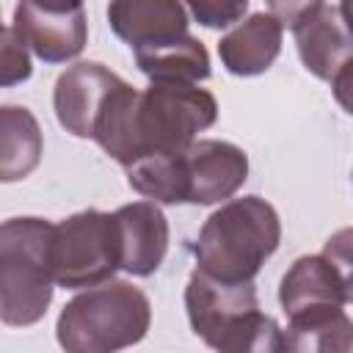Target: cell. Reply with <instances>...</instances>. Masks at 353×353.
<instances>
[{
  "label": "cell",
  "instance_id": "cell-1",
  "mask_svg": "<svg viewBox=\"0 0 353 353\" xmlns=\"http://www.w3.org/2000/svg\"><path fill=\"white\" fill-rule=\"evenodd\" d=\"M248 179V157L218 138L193 141L179 154L143 157L127 168V182L160 204H215L234 196Z\"/></svg>",
  "mask_w": 353,
  "mask_h": 353
},
{
  "label": "cell",
  "instance_id": "cell-2",
  "mask_svg": "<svg viewBox=\"0 0 353 353\" xmlns=\"http://www.w3.org/2000/svg\"><path fill=\"white\" fill-rule=\"evenodd\" d=\"M281 221L273 204L259 196H243L221 204L193 243V256L201 273L229 281L245 284L254 281L265 259L279 248Z\"/></svg>",
  "mask_w": 353,
  "mask_h": 353
},
{
  "label": "cell",
  "instance_id": "cell-3",
  "mask_svg": "<svg viewBox=\"0 0 353 353\" xmlns=\"http://www.w3.org/2000/svg\"><path fill=\"white\" fill-rule=\"evenodd\" d=\"M218 119V102L207 88L179 83H152L138 91L124 149L119 163L124 168L154 154L185 152L196 132L212 127Z\"/></svg>",
  "mask_w": 353,
  "mask_h": 353
},
{
  "label": "cell",
  "instance_id": "cell-4",
  "mask_svg": "<svg viewBox=\"0 0 353 353\" xmlns=\"http://www.w3.org/2000/svg\"><path fill=\"white\" fill-rule=\"evenodd\" d=\"M152 323L149 298L130 281H105L74 295L58 314L63 353H119L141 342Z\"/></svg>",
  "mask_w": 353,
  "mask_h": 353
},
{
  "label": "cell",
  "instance_id": "cell-5",
  "mask_svg": "<svg viewBox=\"0 0 353 353\" xmlns=\"http://www.w3.org/2000/svg\"><path fill=\"white\" fill-rule=\"evenodd\" d=\"M52 223L8 218L0 229V317L6 325H33L52 301Z\"/></svg>",
  "mask_w": 353,
  "mask_h": 353
},
{
  "label": "cell",
  "instance_id": "cell-6",
  "mask_svg": "<svg viewBox=\"0 0 353 353\" xmlns=\"http://www.w3.org/2000/svg\"><path fill=\"white\" fill-rule=\"evenodd\" d=\"M52 279L63 290L99 287L121 268V234L116 212L83 210L52 223L50 237Z\"/></svg>",
  "mask_w": 353,
  "mask_h": 353
},
{
  "label": "cell",
  "instance_id": "cell-7",
  "mask_svg": "<svg viewBox=\"0 0 353 353\" xmlns=\"http://www.w3.org/2000/svg\"><path fill=\"white\" fill-rule=\"evenodd\" d=\"M281 25H290L298 55L303 66L320 77L334 80V74L353 58V36L345 28L339 8L328 3H270L268 8Z\"/></svg>",
  "mask_w": 353,
  "mask_h": 353
},
{
  "label": "cell",
  "instance_id": "cell-8",
  "mask_svg": "<svg viewBox=\"0 0 353 353\" xmlns=\"http://www.w3.org/2000/svg\"><path fill=\"white\" fill-rule=\"evenodd\" d=\"M121 83L124 80L116 72L97 61H77L66 66L58 74L52 91V105L61 127L77 138L94 141V132Z\"/></svg>",
  "mask_w": 353,
  "mask_h": 353
},
{
  "label": "cell",
  "instance_id": "cell-9",
  "mask_svg": "<svg viewBox=\"0 0 353 353\" xmlns=\"http://www.w3.org/2000/svg\"><path fill=\"white\" fill-rule=\"evenodd\" d=\"M14 33L44 63H63L85 47V11L80 3H19L14 8Z\"/></svg>",
  "mask_w": 353,
  "mask_h": 353
},
{
  "label": "cell",
  "instance_id": "cell-10",
  "mask_svg": "<svg viewBox=\"0 0 353 353\" xmlns=\"http://www.w3.org/2000/svg\"><path fill=\"white\" fill-rule=\"evenodd\" d=\"M185 309L190 328L196 336H201L204 345L215 347L218 339L245 314L259 309L254 281L245 284H229L218 281L199 268L190 273L188 287H185Z\"/></svg>",
  "mask_w": 353,
  "mask_h": 353
},
{
  "label": "cell",
  "instance_id": "cell-11",
  "mask_svg": "<svg viewBox=\"0 0 353 353\" xmlns=\"http://www.w3.org/2000/svg\"><path fill=\"white\" fill-rule=\"evenodd\" d=\"M108 22L132 52L188 36V8L174 0H119L108 6Z\"/></svg>",
  "mask_w": 353,
  "mask_h": 353
},
{
  "label": "cell",
  "instance_id": "cell-12",
  "mask_svg": "<svg viewBox=\"0 0 353 353\" xmlns=\"http://www.w3.org/2000/svg\"><path fill=\"white\" fill-rule=\"evenodd\" d=\"M121 234V268L132 276H152L168 251V221L154 201H132L116 210Z\"/></svg>",
  "mask_w": 353,
  "mask_h": 353
},
{
  "label": "cell",
  "instance_id": "cell-13",
  "mask_svg": "<svg viewBox=\"0 0 353 353\" xmlns=\"http://www.w3.org/2000/svg\"><path fill=\"white\" fill-rule=\"evenodd\" d=\"M281 33L284 25L270 11H256L245 22H240L234 30L221 36L218 55L221 63L240 77L262 74L281 50Z\"/></svg>",
  "mask_w": 353,
  "mask_h": 353
},
{
  "label": "cell",
  "instance_id": "cell-14",
  "mask_svg": "<svg viewBox=\"0 0 353 353\" xmlns=\"http://www.w3.org/2000/svg\"><path fill=\"white\" fill-rule=\"evenodd\" d=\"M279 301L284 314L292 317L298 312L317 306H342L345 292L331 262L323 254H317V256H301L290 265L279 287Z\"/></svg>",
  "mask_w": 353,
  "mask_h": 353
},
{
  "label": "cell",
  "instance_id": "cell-15",
  "mask_svg": "<svg viewBox=\"0 0 353 353\" xmlns=\"http://www.w3.org/2000/svg\"><path fill=\"white\" fill-rule=\"evenodd\" d=\"M284 353H353V320L342 306H317L290 317Z\"/></svg>",
  "mask_w": 353,
  "mask_h": 353
},
{
  "label": "cell",
  "instance_id": "cell-16",
  "mask_svg": "<svg viewBox=\"0 0 353 353\" xmlns=\"http://www.w3.org/2000/svg\"><path fill=\"white\" fill-rule=\"evenodd\" d=\"M135 63L152 83L193 85L210 77V55L204 44L190 33L163 47L135 50Z\"/></svg>",
  "mask_w": 353,
  "mask_h": 353
},
{
  "label": "cell",
  "instance_id": "cell-17",
  "mask_svg": "<svg viewBox=\"0 0 353 353\" xmlns=\"http://www.w3.org/2000/svg\"><path fill=\"white\" fill-rule=\"evenodd\" d=\"M41 160V130L36 116L19 105L0 110V179L17 182Z\"/></svg>",
  "mask_w": 353,
  "mask_h": 353
},
{
  "label": "cell",
  "instance_id": "cell-18",
  "mask_svg": "<svg viewBox=\"0 0 353 353\" xmlns=\"http://www.w3.org/2000/svg\"><path fill=\"white\" fill-rule=\"evenodd\" d=\"M215 353H284V331L259 309L240 317L212 347Z\"/></svg>",
  "mask_w": 353,
  "mask_h": 353
},
{
  "label": "cell",
  "instance_id": "cell-19",
  "mask_svg": "<svg viewBox=\"0 0 353 353\" xmlns=\"http://www.w3.org/2000/svg\"><path fill=\"white\" fill-rule=\"evenodd\" d=\"M30 77V58L25 41L14 33V28H3L0 33V83L14 85Z\"/></svg>",
  "mask_w": 353,
  "mask_h": 353
},
{
  "label": "cell",
  "instance_id": "cell-20",
  "mask_svg": "<svg viewBox=\"0 0 353 353\" xmlns=\"http://www.w3.org/2000/svg\"><path fill=\"white\" fill-rule=\"evenodd\" d=\"M323 256L331 262V268L336 270L339 281H342V292L345 301L353 303V226L350 229H339L334 232L325 245H323Z\"/></svg>",
  "mask_w": 353,
  "mask_h": 353
},
{
  "label": "cell",
  "instance_id": "cell-21",
  "mask_svg": "<svg viewBox=\"0 0 353 353\" xmlns=\"http://www.w3.org/2000/svg\"><path fill=\"white\" fill-rule=\"evenodd\" d=\"M188 11L204 25V28H226L237 19H243V14L248 11V3H215V0H201V3H190Z\"/></svg>",
  "mask_w": 353,
  "mask_h": 353
},
{
  "label": "cell",
  "instance_id": "cell-22",
  "mask_svg": "<svg viewBox=\"0 0 353 353\" xmlns=\"http://www.w3.org/2000/svg\"><path fill=\"white\" fill-rule=\"evenodd\" d=\"M331 91H334L336 102L353 116V58L334 74V80H331Z\"/></svg>",
  "mask_w": 353,
  "mask_h": 353
},
{
  "label": "cell",
  "instance_id": "cell-23",
  "mask_svg": "<svg viewBox=\"0 0 353 353\" xmlns=\"http://www.w3.org/2000/svg\"><path fill=\"white\" fill-rule=\"evenodd\" d=\"M336 8H339V17H342L345 28H347L350 36H353V0H345V3H339Z\"/></svg>",
  "mask_w": 353,
  "mask_h": 353
}]
</instances>
